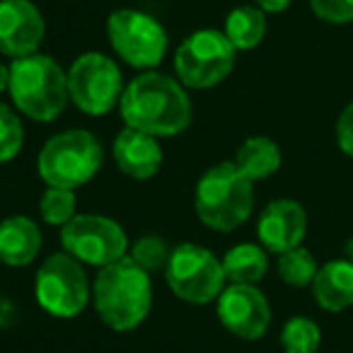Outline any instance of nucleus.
Wrapping results in <instances>:
<instances>
[{
	"mask_svg": "<svg viewBox=\"0 0 353 353\" xmlns=\"http://www.w3.org/2000/svg\"><path fill=\"white\" fill-rule=\"evenodd\" d=\"M119 112L128 128L155 138L179 136L192 123V99L176 78L145 70L123 88Z\"/></svg>",
	"mask_w": 353,
	"mask_h": 353,
	"instance_id": "f257e3e1",
	"label": "nucleus"
},
{
	"mask_svg": "<svg viewBox=\"0 0 353 353\" xmlns=\"http://www.w3.org/2000/svg\"><path fill=\"white\" fill-rule=\"evenodd\" d=\"M92 303L99 319L114 332H131L145 322L152 305V281L131 256L99 269L92 283Z\"/></svg>",
	"mask_w": 353,
	"mask_h": 353,
	"instance_id": "f03ea898",
	"label": "nucleus"
},
{
	"mask_svg": "<svg viewBox=\"0 0 353 353\" xmlns=\"http://www.w3.org/2000/svg\"><path fill=\"white\" fill-rule=\"evenodd\" d=\"M10 99L22 117L49 123L70 102L68 73L46 54H32L10 63Z\"/></svg>",
	"mask_w": 353,
	"mask_h": 353,
	"instance_id": "7ed1b4c3",
	"label": "nucleus"
},
{
	"mask_svg": "<svg viewBox=\"0 0 353 353\" xmlns=\"http://www.w3.org/2000/svg\"><path fill=\"white\" fill-rule=\"evenodd\" d=\"M194 208L199 221L211 230H237L254 208V182L237 170L235 162H218L199 179Z\"/></svg>",
	"mask_w": 353,
	"mask_h": 353,
	"instance_id": "20e7f679",
	"label": "nucleus"
},
{
	"mask_svg": "<svg viewBox=\"0 0 353 353\" xmlns=\"http://www.w3.org/2000/svg\"><path fill=\"white\" fill-rule=\"evenodd\" d=\"M102 160L104 152L97 136H92L85 128H70V131L56 133L44 143L37 157V170L46 187L75 192L97 174Z\"/></svg>",
	"mask_w": 353,
	"mask_h": 353,
	"instance_id": "39448f33",
	"label": "nucleus"
},
{
	"mask_svg": "<svg viewBox=\"0 0 353 353\" xmlns=\"http://www.w3.org/2000/svg\"><path fill=\"white\" fill-rule=\"evenodd\" d=\"M34 295L46 314L73 319L92 300V283L80 264L68 252H59L41 261L34 281Z\"/></svg>",
	"mask_w": 353,
	"mask_h": 353,
	"instance_id": "423d86ee",
	"label": "nucleus"
},
{
	"mask_svg": "<svg viewBox=\"0 0 353 353\" xmlns=\"http://www.w3.org/2000/svg\"><path fill=\"white\" fill-rule=\"evenodd\" d=\"M162 274H165L172 293L192 305L213 303L228 285L223 259H218L211 250L194 245V242L176 245L170 252V259H167Z\"/></svg>",
	"mask_w": 353,
	"mask_h": 353,
	"instance_id": "0eeeda50",
	"label": "nucleus"
},
{
	"mask_svg": "<svg viewBox=\"0 0 353 353\" xmlns=\"http://www.w3.org/2000/svg\"><path fill=\"white\" fill-rule=\"evenodd\" d=\"M235 46L223 32L199 30L174 51V75L184 88L211 90L235 68Z\"/></svg>",
	"mask_w": 353,
	"mask_h": 353,
	"instance_id": "6e6552de",
	"label": "nucleus"
},
{
	"mask_svg": "<svg viewBox=\"0 0 353 353\" xmlns=\"http://www.w3.org/2000/svg\"><path fill=\"white\" fill-rule=\"evenodd\" d=\"M107 39L114 54L138 70H155L167 56V32L152 15L133 8L114 10L107 20Z\"/></svg>",
	"mask_w": 353,
	"mask_h": 353,
	"instance_id": "1a4fd4ad",
	"label": "nucleus"
},
{
	"mask_svg": "<svg viewBox=\"0 0 353 353\" xmlns=\"http://www.w3.org/2000/svg\"><path fill=\"white\" fill-rule=\"evenodd\" d=\"M70 102L90 117H104L119 107L123 94V78L119 65L109 56L88 51L78 56L68 70Z\"/></svg>",
	"mask_w": 353,
	"mask_h": 353,
	"instance_id": "9d476101",
	"label": "nucleus"
},
{
	"mask_svg": "<svg viewBox=\"0 0 353 353\" xmlns=\"http://www.w3.org/2000/svg\"><path fill=\"white\" fill-rule=\"evenodd\" d=\"M63 252L88 266H104L128 256L126 230L117 221L97 213H78L70 223L61 228Z\"/></svg>",
	"mask_w": 353,
	"mask_h": 353,
	"instance_id": "9b49d317",
	"label": "nucleus"
},
{
	"mask_svg": "<svg viewBox=\"0 0 353 353\" xmlns=\"http://www.w3.org/2000/svg\"><path fill=\"white\" fill-rule=\"evenodd\" d=\"M221 324L237 339L256 341L271 324V305L256 285L230 283L216 300Z\"/></svg>",
	"mask_w": 353,
	"mask_h": 353,
	"instance_id": "f8f14e48",
	"label": "nucleus"
},
{
	"mask_svg": "<svg viewBox=\"0 0 353 353\" xmlns=\"http://www.w3.org/2000/svg\"><path fill=\"white\" fill-rule=\"evenodd\" d=\"M46 22L32 0H0V54L25 59L39 51Z\"/></svg>",
	"mask_w": 353,
	"mask_h": 353,
	"instance_id": "ddd939ff",
	"label": "nucleus"
},
{
	"mask_svg": "<svg viewBox=\"0 0 353 353\" xmlns=\"http://www.w3.org/2000/svg\"><path fill=\"white\" fill-rule=\"evenodd\" d=\"M305 232H307V213L298 201H290V199L271 201L256 223L261 247L274 254H283L300 247Z\"/></svg>",
	"mask_w": 353,
	"mask_h": 353,
	"instance_id": "4468645a",
	"label": "nucleus"
},
{
	"mask_svg": "<svg viewBox=\"0 0 353 353\" xmlns=\"http://www.w3.org/2000/svg\"><path fill=\"white\" fill-rule=\"evenodd\" d=\"M114 162L126 176L145 182L160 172L162 148L155 136L123 126L114 141Z\"/></svg>",
	"mask_w": 353,
	"mask_h": 353,
	"instance_id": "2eb2a0df",
	"label": "nucleus"
},
{
	"mask_svg": "<svg viewBox=\"0 0 353 353\" xmlns=\"http://www.w3.org/2000/svg\"><path fill=\"white\" fill-rule=\"evenodd\" d=\"M41 252V230L27 216L0 221V261L6 266H30Z\"/></svg>",
	"mask_w": 353,
	"mask_h": 353,
	"instance_id": "dca6fc26",
	"label": "nucleus"
},
{
	"mask_svg": "<svg viewBox=\"0 0 353 353\" xmlns=\"http://www.w3.org/2000/svg\"><path fill=\"white\" fill-rule=\"evenodd\" d=\"M312 295L327 312H341L353 305V261L336 259L319 266L312 281Z\"/></svg>",
	"mask_w": 353,
	"mask_h": 353,
	"instance_id": "f3484780",
	"label": "nucleus"
},
{
	"mask_svg": "<svg viewBox=\"0 0 353 353\" xmlns=\"http://www.w3.org/2000/svg\"><path fill=\"white\" fill-rule=\"evenodd\" d=\"M237 170L252 179V182H261L281 167V148L276 145L271 138L266 136H252L237 148L235 160Z\"/></svg>",
	"mask_w": 353,
	"mask_h": 353,
	"instance_id": "a211bd4d",
	"label": "nucleus"
},
{
	"mask_svg": "<svg viewBox=\"0 0 353 353\" xmlns=\"http://www.w3.org/2000/svg\"><path fill=\"white\" fill-rule=\"evenodd\" d=\"M223 271L228 283L256 285L269 271V256L264 247L242 242L228 250V254L223 256Z\"/></svg>",
	"mask_w": 353,
	"mask_h": 353,
	"instance_id": "6ab92c4d",
	"label": "nucleus"
},
{
	"mask_svg": "<svg viewBox=\"0 0 353 353\" xmlns=\"http://www.w3.org/2000/svg\"><path fill=\"white\" fill-rule=\"evenodd\" d=\"M223 34L230 39L235 51H252L266 37V12L256 6H240L228 12Z\"/></svg>",
	"mask_w": 353,
	"mask_h": 353,
	"instance_id": "aec40b11",
	"label": "nucleus"
},
{
	"mask_svg": "<svg viewBox=\"0 0 353 353\" xmlns=\"http://www.w3.org/2000/svg\"><path fill=\"white\" fill-rule=\"evenodd\" d=\"M322 332L307 317H290L281 332V346L285 353H317Z\"/></svg>",
	"mask_w": 353,
	"mask_h": 353,
	"instance_id": "412c9836",
	"label": "nucleus"
},
{
	"mask_svg": "<svg viewBox=\"0 0 353 353\" xmlns=\"http://www.w3.org/2000/svg\"><path fill=\"white\" fill-rule=\"evenodd\" d=\"M314 274H317V261L305 247H295V250L279 254V276L283 279V283L303 288L312 283Z\"/></svg>",
	"mask_w": 353,
	"mask_h": 353,
	"instance_id": "4be33fe9",
	"label": "nucleus"
},
{
	"mask_svg": "<svg viewBox=\"0 0 353 353\" xmlns=\"http://www.w3.org/2000/svg\"><path fill=\"white\" fill-rule=\"evenodd\" d=\"M78 203H75V192L73 189H61V187H46L44 196L39 201V213L44 218V223L49 225L63 228L65 223L73 221Z\"/></svg>",
	"mask_w": 353,
	"mask_h": 353,
	"instance_id": "5701e85b",
	"label": "nucleus"
},
{
	"mask_svg": "<svg viewBox=\"0 0 353 353\" xmlns=\"http://www.w3.org/2000/svg\"><path fill=\"white\" fill-rule=\"evenodd\" d=\"M25 145V126L15 109L0 102V165L15 160Z\"/></svg>",
	"mask_w": 353,
	"mask_h": 353,
	"instance_id": "b1692460",
	"label": "nucleus"
},
{
	"mask_svg": "<svg viewBox=\"0 0 353 353\" xmlns=\"http://www.w3.org/2000/svg\"><path fill=\"white\" fill-rule=\"evenodd\" d=\"M131 256L141 269H145L148 274L152 271H165V264L170 259V247L162 237L157 235H143L133 242V250H131Z\"/></svg>",
	"mask_w": 353,
	"mask_h": 353,
	"instance_id": "393cba45",
	"label": "nucleus"
},
{
	"mask_svg": "<svg viewBox=\"0 0 353 353\" xmlns=\"http://www.w3.org/2000/svg\"><path fill=\"white\" fill-rule=\"evenodd\" d=\"M310 8L319 20L329 25L353 22V0H310Z\"/></svg>",
	"mask_w": 353,
	"mask_h": 353,
	"instance_id": "a878e982",
	"label": "nucleus"
},
{
	"mask_svg": "<svg viewBox=\"0 0 353 353\" xmlns=\"http://www.w3.org/2000/svg\"><path fill=\"white\" fill-rule=\"evenodd\" d=\"M336 143L348 157H353V102L343 109L336 121Z\"/></svg>",
	"mask_w": 353,
	"mask_h": 353,
	"instance_id": "bb28decb",
	"label": "nucleus"
},
{
	"mask_svg": "<svg viewBox=\"0 0 353 353\" xmlns=\"http://www.w3.org/2000/svg\"><path fill=\"white\" fill-rule=\"evenodd\" d=\"M254 3L261 12H283L288 10V6L293 0H254Z\"/></svg>",
	"mask_w": 353,
	"mask_h": 353,
	"instance_id": "cd10ccee",
	"label": "nucleus"
},
{
	"mask_svg": "<svg viewBox=\"0 0 353 353\" xmlns=\"http://www.w3.org/2000/svg\"><path fill=\"white\" fill-rule=\"evenodd\" d=\"M10 88V65L0 63V92H8Z\"/></svg>",
	"mask_w": 353,
	"mask_h": 353,
	"instance_id": "c85d7f7f",
	"label": "nucleus"
}]
</instances>
